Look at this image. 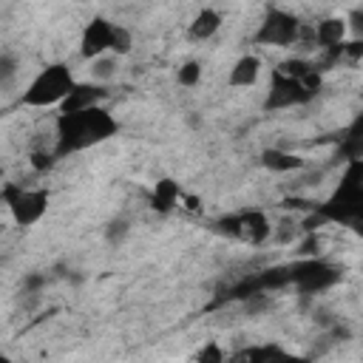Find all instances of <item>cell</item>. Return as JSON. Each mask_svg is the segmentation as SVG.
Listing matches in <instances>:
<instances>
[{
    "label": "cell",
    "mask_w": 363,
    "mask_h": 363,
    "mask_svg": "<svg viewBox=\"0 0 363 363\" xmlns=\"http://www.w3.org/2000/svg\"><path fill=\"white\" fill-rule=\"evenodd\" d=\"M60 136H62V147H85L94 142H102L105 136H111L116 130L113 119L96 105L88 111H77V113H62L60 122Z\"/></svg>",
    "instance_id": "2"
},
{
    "label": "cell",
    "mask_w": 363,
    "mask_h": 363,
    "mask_svg": "<svg viewBox=\"0 0 363 363\" xmlns=\"http://www.w3.org/2000/svg\"><path fill=\"white\" fill-rule=\"evenodd\" d=\"M182 199H184V196H182V187H179L176 179H159V182L153 184V190H150V204H153V210H159V213L176 210Z\"/></svg>",
    "instance_id": "12"
},
{
    "label": "cell",
    "mask_w": 363,
    "mask_h": 363,
    "mask_svg": "<svg viewBox=\"0 0 363 363\" xmlns=\"http://www.w3.org/2000/svg\"><path fill=\"white\" fill-rule=\"evenodd\" d=\"M261 68H264L261 57H255V54H241V57L230 65L227 82H230L233 88H252V85L261 79Z\"/></svg>",
    "instance_id": "10"
},
{
    "label": "cell",
    "mask_w": 363,
    "mask_h": 363,
    "mask_svg": "<svg viewBox=\"0 0 363 363\" xmlns=\"http://www.w3.org/2000/svg\"><path fill=\"white\" fill-rule=\"evenodd\" d=\"M196 357H199V360H224V352L216 349V346H207V349H201Z\"/></svg>",
    "instance_id": "23"
},
{
    "label": "cell",
    "mask_w": 363,
    "mask_h": 363,
    "mask_svg": "<svg viewBox=\"0 0 363 363\" xmlns=\"http://www.w3.org/2000/svg\"><path fill=\"white\" fill-rule=\"evenodd\" d=\"M102 99H105L102 85H96V82H88V85H74V88H71V94L62 99L60 111H62V113L88 111V108H96Z\"/></svg>",
    "instance_id": "11"
},
{
    "label": "cell",
    "mask_w": 363,
    "mask_h": 363,
    "mask_svg": "<svg viewBox=\"0 0 363 363\" xmlns=\"http://www.w3.org/2000/svg\"><path fill=\"white\" fill-rule=\"evenodd\" d=\"M346 23H349V37L363 40V9H352L346 14Z\"/></svg>",
    "instance_id": "21"
},
{
    "label": "cell",
    "mask_w": 363,
    "mask_h": 363,
    "mask_svg": "<svg viewBox=\"0 0 363 363\" xmlns=\"http://www.w3.org/2000/svg\"><path fill=\"white\" fill-rule=\"evenodd\" d=\"M349 40V23L346 14H329L315 23V45L320 48H340Z\"/></svg>",
    "instance_id": "7"
},
{
    "label": "cell",
    "mask_w": 363,
    "mask_h": 363,
    "mask_svg": "<svg viewBox=\"0 0 363 363\" xmlns=\"http://www.w3.org/2000/svg\"><path fill=\"white\" fill-rule=\"evenodd\" d=\"M176 82L182 88H196L201 82V62L199 60H184L176 71Z\"/></svg>",
    "instance_id": "15"
},
{
    "label": "cell",
    "mask_w": 363,
    "mask_h": 363,
    "mask_svg": "<svg viewBox=\"0 0 363 363\" xmlns=\"http://www.w3.org/2000/svg\"><path fill=\"white\" fill-rule=\"evenodd\" d=\"M233 227V235H238L241 241H247V244H252V247H258V244H267L269 238H272V221L267 218V213H261V210H250V213H244V216H238L235 221H230Z\"/></svg>",
    "instance_id": "6"
},
{
    "label": "cell",
    "mask_w": 363,
    "mask_h": 363,
    "mask_svg": "<svg viewBox=\"0 0 363 363\" xmlns=\"http://www.w3.org/2000/svg\"><path fill=\"white\" fill-rule=\"evenodd\" d=\"M301 20L284 9H269L255 31V43L258 45H275V48H286L295 45L301 40Z\"/></svg>",
    "instance_id": "4"
},
{
    "label": "cell",
    "mask_w": 363,
    "mask_h": 363,
    "mask_svg": "<svg viewBox=\"0 0 363 363\" xmlns=\"http://www.w3.org/2000/svg\"><path fill=\"white\" fill-rule=\"evenodd\" d=\"M295 235H298V221L295 218H284L278 227H272V238L278 244H289V241H295Z\"/></svg>",
    "instance_id": "19"
},
{
    "label": "cell",
    "mask_w": 363,
    "mask_h": 363,
    "mask_svg": "<svg viewBox=\"0 0 363 363\" xmlns=\"http://www.w3.org/2000/svg\"><path fill=\"white\" fill-rule=\"evenodd\" d=\"M113 26L108 17H91L79 34V57L82 60H94L105 51H111V37H113Z\"/></svg>",
    "instance_id": "5"
},
{
    "label": "cell",
    "mask_w": 363,
    "mask_h": 363,
    "mask_svg": "<svg viewBox=\"0 0 363 363\" xmlns=\"http://www.w3.org/2000/svg\"><path fill=\"white\" fill-rule=\"evenodd\" d=\"M111 51L116 57H128L133 51V31L128 26H113V37H111Z\"/></svg>",
    "instance_id": "16"
},
{
    "label": "cell",
    "mask_w": 363,
    "mask_h": 363,
    "mask_svg": "<svg viewBox=\"0 0 363 363\" xmlns=\"http://www.w3.org/2000/svg\"><path fill=\"white\" fill-rule=\"evenodd\" d=\"M119 60L122 57H116L113 51H105V54L88 60V77H91V82H96V85L111 82L119 74Z\"/></svg>",
    "instance_id": "14"
},
{
    "label": "cell",
    "mask_w": 363,
    "mask_h": 363,
    "mask_svg": "<svg viewBox=\"0 0 363 363\" xmlns=\"http://www.w3.org/2000/svg\"><path fill=\"white\" fill-rule=\"evenodd\" d=\"M128 233H130L128 218H113V221L105 227V238H108L111 244H122V241L128 238Z\"/></svg>",
    "instance_id": "18"
},
{
    "label": "cell",
    "mask_w": 363,
    "mask_h": 363,
    "mask_svg": "<svg viewBox=\"0 0 363 363\" xmlns=\"http://www.w3.org/2000/svg\"><path fill=\"white\" fill-rule=\"evenodd\" d=\"M343 221H346V227H349L354 235H360V238H363V201H360V204H354V207L349 210V216H343Z\"/></svg>",
    "instance_id": "20"
},
{
    "label": "cell",
    "mask_w": 363,
    "mask_h": 363,
    "mask_svg": "<svg viewBox=\"0 0 363 363\" xmlns=\"http://www.w3.org/2000/svg\"><path fill=\"white\" fill-rule=\"evenodd\" d=\"M221 23H224L221 11L213 9V6H204V9H199L196 17L190 20V26H187V37L196 40V43H207V40H213V37L221 31Z\"/></svg>",
    "instance_id": "9"
},
{
    "label": "cell",
    "mask_w": 363,
    "mask_h": 363,
    "mask_svg": "<svg viewBox=\"0 0 363 363\" xmlns=\"http://www.w3.org/2000/svg\"><path fill=\"white\" fill-rule=\"evenodd\" d=\"M14 77H17V60L11 51H3L0 54V85L9 88L14 82Z\"/></svg>",
    "instance_id": "17"
},
{
    "label": "cell",
    "mask_w": 363,
    "mask_h": 363,
    "mask_svg": "<svg viewBox=\"0 0 363 363\" xmlns=\"http://www.w3.org/2000/svg\"><path fill=\"white\" fill-rule=\"evenodd\" d=\"M77 85L74 74L68 71V65L54 62L45 65L43 71L34 74V79L26 85V91L20 94V102L26 108H51V105H62V99L71 94V88Z\"/></svg>",
    "instance_id": "1"
},
{
    "label": "cell",
    "mask_w": 363,
    "mask_h": 363,
    "mask_svg": "<svg viewBox=\"0 0 363 363\" xmlns=\"http://www.w3.org/2000/svg\"><path fill=\"white\" fill-rule=\"evenodd\" d=\"M309 96H312V94L306 91V85H303L298 77L281 74V77L275 79L272 91H269V105H272V108H284V105L303 102V99H309Z\"/></svg>",
    "instance_id": "8"
},
{
    "label": "cell",
    "mask_w": 363,
    "mask_h": 363,
    "mask_svg": "<svg viewBox=\"0 0 363 363\" xmlns=\"http://www.w3.org/2000/svg\"><path fill=\"white\" fill-rule=\"evenodd\" d=\"M261 164L272 173H295V170H303L306 162L298 156V153H289V150H281V147H269L261 153Z\"/></svg>",
    "instance_id": "13"
},
{
    "label": "cell",
    "mask_w": 363,
    "mask_h": 363,
    "mask_svg": "<svg viewBox=\"0 0 363 363\" xmlns=\"http://www.w3.org/2000/svg\"><path fill=\"white\" fill-rule=\"evenodd\" d=\"M3 201L11 213V218L20 224V227H34L45 210H48V190L43 187H23V184H14L9 182L3 187Z\"/></svg>",
    "instance_id": "3"
},
{
    "label": "cell",
    "mask_w": 363,
    "mask_h": 363,
    "mask_svg": "<svg viewBox=\"0 0 363 363\" xmlns=\"http://www.w3.org/2000/svg\"><path fill=\"white\" fill-rule=\"evenodd\" d=\"M28 162H31L34 170L43 173V170H51V167H54V153H48V150H34Z\"/></svg>",
    "instance_id": "22"
}]
</instances>
